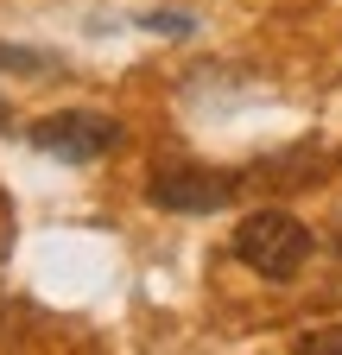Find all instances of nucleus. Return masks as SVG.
<instances>
[{
  "label": "nucleus",
  "mask_w": 342,
  "mask_h": 355,
  "mask_svg": "<svg viewBox=\"0 0 342 355\" xmlns=\"http://www.w3.org/2000/svg\"><path fill=\"white\" fill-rule=\"evenodd\" d=\"M235 260L260 279H298L311 260V229L291 209H253L235 229Z\"/></svg>",
  "instance_id": "nucleus-1"
},
{
  "label": "nucleus",
  "mask_w": 342,
  "mask_h": 355,
  "mask_svg": "<svg viewBox=\"0 0 342 355\" xmlns=\"http://www.w3.org/2000/svg\"><path fill=\"white\" fill-rule=\"evenodd\" d=\"M298 355H342V324H330V330H311V336H298Z\"/></svg>",
  "instance_id": "nucleus-5"
},
{
  "label": "nucleus",
  "mask_w": 342,
  "mask_h": 355,
  "mask_svg": "<svg viewBox=\"0 0 342 355\" xmlns=\"http://www.w3.org/2000/svg\"><path fill=\"white\" fill-rule=\"evenodd\" d=\"M7 127H13V108H7V102H0V133H7Z\"/></svg>",
  "instance_id": "nucleus-7"
},
{
  "label": "nucleus",
  "mask_w": 342,
  "mask_h": 355,
  "mask_svg": "<svg viewBox=\"0 0 342 355\" xmlns=\"http://www.w3.org/2000/svg\"><path fill=\"white\" fill-rule=\"evenodd\" d=\"M146 203L171 209V216H216L235 203V178L209 171V165H159L146 184Z\"/></svg>",
  "instance_id": "nucleus-3"
},
{
  "label": "nucleus",
  "mask_w": 342,
  "mask_h": 355,
  "mask_svg": "<svg viewBox=\"0 0 342 355\" xmlns=\"http://www.w3.org/2000/svg\"><path fill=\"white\" fill-rule=\"evenodd\" d=\"M120 140H127V127L96 108H57L45 121H32V146L64 159V165H96V159L120 153Z\"/></svg>",
  "instance_id": "nucleus-2"
},
{
  "label": "nucleus",
  "mask_w": 342,
  "mask_h": 355,
  "mask_svg": "<svg viewBox=\"0 0 342 355\" xmlns=\"http://www.w3.org/2000/svg\"><path fill=\"white\" fill-rule=\"evenodd\" d=\"M140 26H146V32H165V38H184V32H190V19H184V13H146Z\"/></svg>",
  "instance_id": "nucleus-6"
},
{
  "label": "nucleus",
  "mask_w": 342,
  "mask_h": 355,
  "mask_svg": "<svg viewBox=\"0 0 342 355\" xmlns=\"http://www.w3.org/2000/svg\"><path fill=\"white\" fill-rule=\"evenodd\" d=\"M0 70L38 76V70H51V58H45V51H26V44H0Z\"/></svg>",
  "instance_id": "nucleus-4"
}]
</instances>
